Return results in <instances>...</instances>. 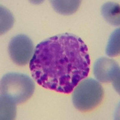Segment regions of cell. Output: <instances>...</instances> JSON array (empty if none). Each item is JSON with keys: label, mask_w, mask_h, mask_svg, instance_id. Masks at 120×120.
I'll return each mask as SVG.
<instances>
[{"label": "cell", "mask_w": 120, "mask_h": 120, "mask_svg": "<svg viewBox=\"0 0 120 120\" xmlns=\"http://www.w3.org/2000/svg\"><path fill=\"white\" fill-rule=\"evenodd\" d=\"M88 47L80 37L63 33L36 46L30 63L34 79L43 87L69 94L90 71Z\"/></svg>", "instance_id": "1"}, {"label": "cell", "mask_w": 120, "mask_h": 120, "mask_svg": "<svg viewBox=\"0 0 120 120\" xmlns=\"http://www.w3.org/2000/svg\"><path fill=\"white\" fill-rule=\"evenodd\" d=\"M93 73L97 81L112 82L115 90L120 93V67L116 61L106 56L99 58L93 66Z\"/></svg>", "instance_id": "5"}, {"label": "cell", "mask_w": 120, "mask_h": 120, "mask_svg": "<svg viewBox=\"0 0 120 120\" xmlns=\"http://www.w3.org/2000/svg\"><path fill=\"white\" fill-rule=\"evenodd\" d=\"M31 39L25 34H18L13 37L8 44V53L14 63L25 66L31 60L34 53Z\"/></svg>", "instance_id": "4"}, {"label": "cell", "mask_w": 120, "mask_h": 120, "mask_svg": "<svg viewBox=\"0 0 120 120\" xmlns=\"http://www.w3.org/2000/svg\"><path fill=\"white\" fill-rule=\"evenodd\" d=\"M50 2L53 9L63 15L73 14L78 10L81 3L79 0H53Z\"/></svg>", "instance_id": "7"}, {"label": "cell", "mask_w": 120, "mask_h": 120, "mask_svg": "<svg viewBox=\"0 0 120 120\" xmlns=\"http://www.w3.org/2000/svg\"><path fill=\"white\" fill-rule=\"evenodd\" d=\"M103 18L109 24L119 26L120 20V5L114 2H107L101 8Z\"/></svg>", "instance_id": "6"}, {"label": "cell", "mask_w": 120, "mask_h": 120, "mask_svg": "<svg viewBox=\"0 0 120 120\" xmlns=\"http://www.w3.org/2000/svg\"><path fill=\"white\" fill-rule=\"evenodd\" d=\"M120 28H116L111 34L106 48V53L110 57H115L120 55Z\"/></svg>", "instance_id": "9"}, {"label": "cell", "mask_w": 120, "mask_h": 120, "mask_svg": "<svg viewBox=\"0 0 120 120\" xmlns=\"http://www.w3.org/2000/svg\"><path fill=\"white\" fill-rule=\"evenodd\" d=\"M15 19L11 13L1 6V34H4L13 27Z\"/></svg>", "instance_id": "10"}, {"label": "cell", "mask_w": 120, "mask_h": 120, "mask_svg": "<svg viewBox=\"0 0 120 120\" xmlns=\"http://www.w3.org/2000/svg\"><path fill=\"white\" fill-rule=\"evenodd\" d=\"M0 119L1 120H14L16 115V103L5 96L0 98Z\"/></svg>", "instance_id": "8"}, {"label": "cell", "mask_w": 120, "mask_h": 120, "mask_svg": "<svg viewBox=\"0 0 120 120\" xmlns=\"http://www.w3.org/2000/svg\"><path fill=\"white\" fill-rule=\"evenodd\" d=\"M35 83L28 75L9 72L1 79V96H5L16 103H23L34 94Z\"/></svg>", "instance_id": "2"}, {"label": "cell", "mask_w": 120, "mask_h": 120, "mask_svg": "<svg viewBox=\"0 0 120 120\" xmlns=\"http://www.w3.org/2000/svg\"><path fill=\"white\" fill-rule=\"evenodd\" d=\"M104 97V90L98 81L93 78L82 79L72 92V102L78 111L88 112L98 107Z\"/></svg>", "instance_id": "3"}]
</instances>
